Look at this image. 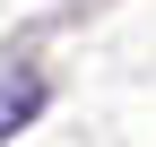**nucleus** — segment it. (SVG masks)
<instances>
[{"instance_id":"f257e3e1","label":"nucleus","mask_w":156,"mask_h":147,"mask_svg":"<svg viewBox=\"0 0 156 147\" xmlns=\"http://www.w3.org/2000/svg\"><path fill=\"white\" fill-rule=\"evenodd\" d=\"M35 113H44V87H35V78H0V138L26 130Z\"/></svg>"}]
</instances>
